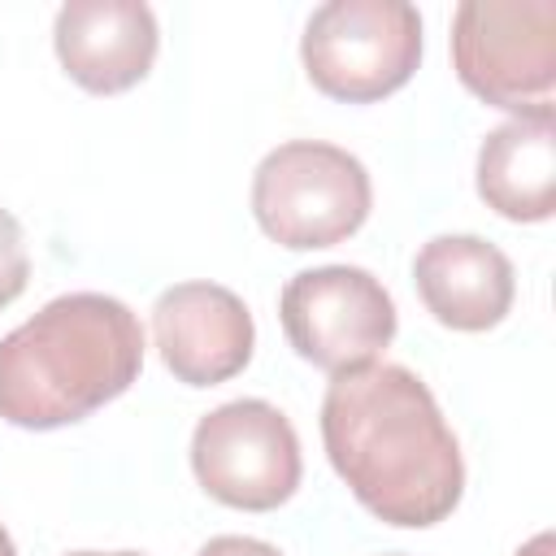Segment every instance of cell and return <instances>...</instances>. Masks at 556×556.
Listing matches in <instances>:
<instances>
[{
  "instance_id": "9",
  "label": "cell",
  "mask_w": 556,
  "mask_h": 556,
  "mask_svg": "<svg viewBox=\"0 0 556 556\" xmlns=\"http://www.w3.org/2000/svg\"><path fill=\"white\" fill-rule=\"evenodd\" d=\"M52 48L83 91L122 96L148 78L161 30L143 0H70L56 9Z\"/></svg>"
},
{
  "instance_id": "11",
  "label": "cell",
  "mask_w": 556,
  "mask_h": 556,
  "mask_svg": "<svg viewBox=\"0 0 556 556\" xmlns=\"http://www.w3.org/2000/svg\"><path fill=\"white\" fill-rule=\"evenodd\" d=\"M478 195L508 222L556 213V113L508 117L478 148Z\"/></svg>"
},
{
  "instance_id": "7",
  "label": "cell",
  "mask_w": 556,
  "mask_h": 556,
  "mask_svg": "<svg viewBox=\"0 0 556 556\" xmlns=\"http://www.w3.org/2000/svg\"><path fill=\"white\" fill-rule=\"evenodd\" d=\"M278 321L300 361L348 374L374 365L395 339V300L361 265H317L287 278Z\"/></svg>"
},
{
  "instance_id": "13",
  "label": "cell",
  "mask_w": 556,
  "mask_h": 556,
  "mask_svg": "<svg viewBox=\"0 0 556 556\" xmlns=\"http://www.w3.org/2000/svg\"><path fill=\"white\" fill-rule=\"evenodd\" d=\"M195 556H282V552L265 539H252V534H217Z\"/></svg>"
},
{
  "instance_id": "12",
  "label": "cell",
  "mask_w": 556,
  "mask_h": 556,
  "mask_svg": "<svg viewBox=\"0 0 556 556\" xmlns=\"http://www.w3.org/2000/svg\"><path fill=\"white\" fill-rule=\"evenodd\" d=\"M30 282V252H26V235L22 222L0 208V308H9Z\"/></svg>"
},
{
  "instance_id": "1",
  "label": "cell",
  "mask_w": 556,
  "mask_h": 556,
  "mask_svg": "<svg viewBox=\"0 0 556 556\" xmlns=\"http://www.w3.org/2000/svg\"><path fill=\"white\" fill-rule=\"evenodd\" d=\"M321 443L356 504L387 526H439L465 495L460 443L434 391L404 365L334 374L321 395Z\"/></svg>"
},
{
  "instance_id": "6",
  "label": "cell",
  "mask_w": 556,
  "mask_h": 556,
  "mask_svg": "<svg viewBox=\"0 0 556 556\" xmlns=\"http://www.w3.org/2000/svg\"><path fill=\"white\" fill-rule=\"evenodd\" d=\"M191 473L226 508L269 513L300 486L304 460L295 426L269 400H230L191 430Z\"/></svg>"
},
{
  "instance_id": "2",
  "label": "cell",
  "mask_w": 556,
  "mask_h": 556,
  "mask_svg": "<svg viewBox=\"0 0 556 556\" xmlns=\"http://www.w3.org/2000/svg\"><path fill=\"white\" fill-rule=\"evenodd\" d=\"M143 369L139 317L104 291H70L0 339V417L56 430L91 417Z\"/></svg>"
},
{
  "instance_id": "4",
  "label": "cell",
  "mask_w": 556,
  "mask_h": 556,
  "mask_svg": "<svg viewBox=\"0 0 556 556\" xmlns=\"http://www.w3.org/2000/svg\"><path fill=\"white\" fill-rule=\"evenodd\" d=\"M452 70L469 96L513 117L552 113L556 0H465L452 13Z\"/></svg>"
},
{
  "instance_id": "15",
  "label": "cell",
  "mask_w": 556,
  "mask_h": 556,
  "mask_svg": "<svg viewBox=\"0 0 556 556\" xmlns=\"http://www.w3.org/2000/svg\"><path fill=\"white\" fill-rule=\"evenodd\" d=\"M0 556H17V547H13V539H9L4 526H0Z\"/></svg>"
},
{
  "instance_id": "14",
  "label": "cell",
  "mask_w": 556,
  "mask_h": 556,
  "mask_svg": "<svg viewBox=\"0 0 556 556\" xmlns=\"http://www.w3.org/2000/svg\"><path fill=\"white\" fill-rule=\"evenodd\" d=\"M517 556H552V534H534L526 547H517Z\"/></svg>"
},
{
  "instance_id": "10",
  "label": "cell",
  "mask_w": 556,
  "mask_h": 556,
  "mask_svg": "<svg viewBox=\"0 0 556 556\" xmlns=\"http://www.w3.org/2000/svg\"><path fill=\"white\" fill-rule=\"evenodd\" d=\"M413 287L447 330H491L517 300L513 261L482 235H434L413 256Z\"/></svg>"
},
{
  "instance_id": "8",
  "label": "cell",
  "mask_w": 556,
  "mask_h": 556,
  "mask_svg": "<svg viewBox=\"0 0 556 556\" xmlns=\"http://www.w3.org/2000/svg\"><path fill=\"white\" fill-rule=\"evenodd\" d=\"M152 339L165 369L187 387H217L248 369L256 326L222 282H174L152 304Z\"/></svg>"
},
{
  "instance_id": "3",
  "label": "cell",
  "mask_w": 556,
  "mask_h": 556,
  "mask_svg": "<svg viewBox=\"0 0 556 556\" xmlns=\"http://www.w3.org/2000/svg\"><path fill=\"white\" fill-rule=\"evenodd\" d=\"M374 208L369 169L339 143L291 139L261 156L252 174V217L256 226L291 248H334L352 239Z\"/></svg>"
},
{
  "instance_id": "16",
  "label": "cell",
  "mask_w": 556,
  "mask_h": 556,
  "mask_svg": "<svg viewBox=\"0 0 556 556\" xmlns=\"http://www.w3.org/2000/svg\"><path fill=\"white\" fill-rule=\"evenodd\" d=\"M65 556H143V552H65Z\"/></svg>"
},
{
  "instance_id": "5",
  "label": "cell",
  "mask_w": 556,
  "mask_h": 556,
  "mask_svg": "<svg viewBox=\"0 0 556 556\" xmlns=\"http://www.w3.org/2000/svg\"><path fill=\"white\" fill-rule=\"evenodd\" d=\"M308 83L343 104H374L400 91L421 65V13L408 0H330L300 35Z\"/></svg>"
}]
</instances>
